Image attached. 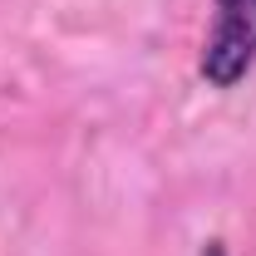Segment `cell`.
I'll return each instance as SVG.
<instances>
[{
    "mask_svg": "<svg viewBox=\"0 0 256 256\" xmlns=\"http://www.w3.org/2000/svg\"><path fill=\"white\" fill-rule=\"evenodd\" d=\"M256 69V0H212V25L202 34L197 74L207 89H236Z\"/></svg>",
    "mask_w": 256,
    "mask_h": 256,
    "instance_id": "1",
    "label": "cell"
},
{
    "mask_svg": "<svg viewBox=\"0 0 256 256\" xmlns=\"http://www.w3.org/2000/svg\"><path fill=\"white\" fill-rule=\"evenodd\" d=\"M202 256H226V246H222V242H207V246H202Z\"/></svg>",
    "mask_w": 256,
    "mask_h": 256,
    "instance_id": "2",
    "label": "cell"
}]
</instances>
